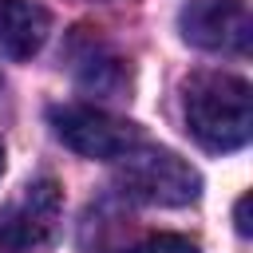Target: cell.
Wrapping results in <instances>:
<instances>
[{
	"label": "cell",
	"instance_id": "cell-5",
	"mask_svg": "<svg viewBox=\"0 0 253 253\" xmlns=\"http://www.w3.org/2000/svg\"><path fill=\"white\" fill-rule=\"evenodd\" d=\"M178 32L186 43L202 51H221V55H245L253 20L245 0H186L178 12Z\"/></svg>",
	"mask_w": 253,
	"mask_h": 253
},
{
	"label": "cell",
	"instance_id": "cell-10",
	"mask_svg": "<svg viewBox=\"0 0 253 253\" xmlns=\"http://www.w3.org/2000/svg\"><path fill=\"white\" fill-rule=\"evenodd\" d=\"M0 174H4V146H0Z\"/></svg>",
	"mask_w": 253,
	"mask_h": 253
},
{
	"label": "cell",
	"instance_id": "cell-1",
	"mask_svg": "<svg viewBox=\"0 0 253 253\" xmlns=\"http://www.w3.org/2000/svg\"><path fill=\"white\" fill-rule=\"evenodd\" d=\"M186 126L206 150H237L249 142V83L237 75H198L186 87Z\"/></svg>",
	"mask_w": 253,
	"mask_h": 253
},
{
	"label": "cell",
	"instance_id": "cell-3",
	"mask_svg": "<svg viewBox=\"0 0 253 253\" xmlns=\"http://www.w3.org/2000/svg\"><path fill=\"white\" fill-rule=\"evenodd\" d=\"M63 217V190L51 178L28 182L0 210V253H40L51 245Z\"/></svg>",
	"mask_w": 253,
	"mask_h": 253
},
{
	"label": "cell",
	"instance_id": "cell-7",
	"mask_svg": "<svg viewBox=\"0 0 253 253\" xmlns=\"http://www.w3.org/2000/svg\"><path fill=\"white\" fill-rule=\"evenodd\" d=\"M51 32V16L36 0H0V51L8 59H32Z\"/></svg>",
	"mask_w": 253,
	"mask_h": 253
},
{
	"label": "cell",
	"instance_id": "cell-9",
	"mask_svg": "<svg viewBox=\"0 0 253 253\" xmlns=\"http://www.w3.org/2000/svg\"><path fill=\"white\" fill-rule=\"evenodd\" d=\"M233 217H237V233H241V237H249V198H237Z\"/></svg>",
	"mask_w": 253,
	"mask_h": 253
},
{
	"label": "cell",
	"instance_id": "cell-2",
	"mask_svg": "<svg viewBox=\"0 0 253 253\" xmlns=\"http://www.w3.org/2000/svg\"><path fill=\"white\" fill-rule=\"evenodd\" d=\"M115 182L123 186L126 198L146 206H190L202 194V178L186 158H178L174 150L142 146V142L119 158Z\"/></svg>",
	"mask_w": 253,
	"mask_h": 253
},
{
	"label": "cell",
	"instance_id": "cell-4",
	"mask_svg": "<svg viewBox=\"0 0 253 253\" xmlns=\"http://www.w3.org/2000/svg\"><path fill=\"white\" fill-rule=\"evenodd\" d=\"M51 130L63 146H71L83 158H103V162H119L123 154H130L142 142V130L126 119H115L99 107L87 103H67V107H51Z\"/></svg>",
	"mask_w": 253,
	"mask_h": 253
},
{
	"label": "cell",
	"instance_id": "cell-6",
	"mask_svg": "<svg viewBox=\"0 0 253 253\" xmlns=\"http://www.w3.org/2000/svg\"><path fill=\"white\" fill-rule=\"evenodd\" d=\"M67 59H71V75L79 79L83 91L95 95H119L126 87V67L123 59L111 51V43L103 36H95L91 28H79L67 43Z\"/></svg>",
	"mask_w": 253,
	"mask_h": 253
},
{
	"label": "cell",
	"instance_id": "cell-8",
	"mask_svg": "<svg viewBox=\"0 0 253 253\" xmlns=\"http://www.w3.org/2000/svg\"><path fill=\"white\" fill-rule=\"evenodd\" d=\"M126 253H198V245H194L190 237H178V233H158V237L138 241V245L126 249Z\"/></svg>",
	"mask_w": 253,
	"mask_h": 253
}]
</instances>
